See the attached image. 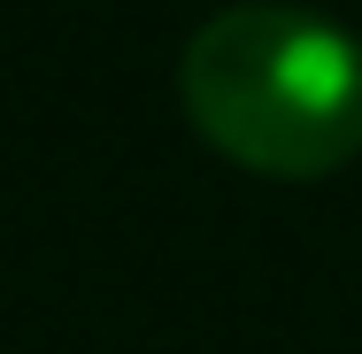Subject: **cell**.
I'll list each match as a JSON object with an SVG mask.
<instances>
[{
    "label": "cell",
    "mask_w": 362,
    "mask_h": 354,
    "mask_svg": "<svg viewBox=\"0 0 362 354\" xmlns=\"http://www.w3.org/2000/svg\"><path fill=\"white\" fill-rule=\"evenodd\" d=\"M177 93L223 154L278 177H316L362 146V47L293 0L216 8L177 54Z\"/></svg>",
    "instance_id": "obj_1"
}]
</instances>
